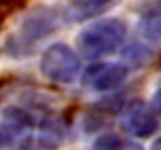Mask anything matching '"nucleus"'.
<instances>
[{"label":"nucleus","mask_w":161,"mask_h":150,"mask_svg":"<svg viewBox=\"0 0 161 150\" xmlns=\"http://www.w3.org/2000/svg\"><path fill=\"white\" fill-rule=\"evenodd\" d=\"M72 22L68 9L58 6H36L32 7L18 25L16 32L7 36L4 52L13 59H23L34 54L41 41L54 36Z\"/></svg>","instance_id":"nucleus-1"},{"label":"nucleus","mask_w":161,"mask_h":150,"mask_svg":"<svg viewBox=\"0 0 161 150\" xmlns=\"http://www.w3.org/2000/svg\"><path fill=\"white\" fill-rule=\"evenodd\" d=\"M32 127H34V118L29 111L16 105L4 107L0 118L2 148L25 150L32 139Z\"/></svg>","instance_id":"nucleus-4"},{"label":"nucleus","mask_w":161,"mask_h":150,"mask_svg":"<svg viewBox=\"0 0 161 150\" xmlns=\"http://www.w3.org/2000/svg\"><path fill=\"white\" fill-rule=\"evenodd\" d=\"M122 57H124V64L127 68H140V66L150 63V59L154 57V50L143 43H132L124 50Z\"/></svg>","instance_id":"nucleus-9"},{"label":"nucleus","mask_w":161,"mask_h":150,"mask_svg":"<svg viewBox=\"0 0 161 150\" xmlns=\"http://www.w3.org/2000/svg\"><path fill=\"white\" fill-rule=\"evenodd\" d=\"M127 38V23L122 18H104L86 25L75 38L77 52L90 61L115 54Z\"/></svg>","instance_id":"nucleus-2"},{"label":"nucleus","mask_w":161,"mask_h":150,"mask_svg":"<svg viewBox=\"0 0 161 150\" xmlns=\"http://www.w3.org/2000/svg\"><path fill=\"white\" fill-rule=\"evenodd\" d=\"M152 107L156 109V113H158V115H161V86L156 89L154 97H152Z\"/></svg>","instance_id":"nucleus-12"},{"label":"nucleus","mask_w":161,"mask_h":150,"mask_svg":"<svg viewBox=\"0 0 161 150\" xmlns=\"http://www.w3.org/2000/svg\"><path fill=\"white\" fill-rule=\"evenodd\" d=\"M120 150H143V148H142L138 143H134V141H124Z\"/></svg>","instance_id":"nucleus-13"},{"label":"nucleus","mask_w":161,"mask_h":150,"mask_svg":"<svg viewBox=\"0 0 161 150\" xmlns=\"http://www.w3.org/2000/svg\"><path fill=\"white\" fill-rule=\"evenodd\" d=\"M129 68L124 63H93L82 73V86L93 91L108 93L125 82Z\"/></svg>","instance_id":"nucleus-5"},{"label":"nucleus","mask_w":161,"mask_h":150,"mask_svg":"<svg viewBox=\"0 0 161 150\" xmlns=\"http://www.w3.org/2000/svg\"><path fill=\"white\" fill-rule=\"evenodd\" d=\"M150 150H161V138H158V139H154V141H152Z\"/></svg>","instance_id":"nucleus-14"},{"label":"nucleus","mask_w":161,"mask_h":150,"mask_svg":"<svg viewBox=\"0 0 161 150\" xmlns=\"http://www.w3.org/2000/svg\"><path fill=\"white\" fill-rule=\"evenodd\" d=\"M122 125L134 138H150L158 131V113L143 100H132L124 107Z\"/></svg>","instance_id":"nucleus-6"},{"label":"nucleus","mask_w":161,"mask_h":150,"mask_svg":"<svg viewBox=\"0 0 161 150\" xmlns=\"http://www.w3.org/2000/svg\"><path fill=\"white\" fill-rule=\"evenodd\" d=\"M118 4V0H70L68 13L72 20H92L104 13L111 11Z\"/></svg>","instance_id":"nucleus-8"},{"label":"nucleus","mask_w":161,"mask_h":150,"mask_svg":"<svg viewBox=\"0 0 161 150\" xmlns=\"http://www.w3.org/2000/svg\"><path fill=\"white\" fill-rule=\"evenodd\" d=\"M122 145H124V141L118 136H115V134H106V136H102V138H98L95 141L92 150H120Z\"/></svg>","instance_id":"nucleus-11"},{"label":"nucleus","mask_w":161,"mask_h":150,"mask_svg":"<svg viewBox=\"0 0 161 150\" xmlns=\"http://www.w3.org/2000/svg\"><path fill=\"white\" fill-rule=\"evenodd\" d=\"M40 70L43 77L52 82L72 84L80 72L79 52H75L66 43H52L41 54Z\"/></svg>","instance_id":"nucleus-3"},{"label":"nucleus","mask_w":161,"mask_h":150,"mask_svg":"<svg viewBox=\"0 0 161 150\" xmlns=\"http://www.w3.org/2000/svg\"><path fill=\"white\" fill-rule=\"evenodd\" d=\"M68 136V125L58 115H47L40 121L38 141L43 148H58L64 143Z\"/></svg>","instance_id":"nucleus-7"},{"label":"nucleus","mask_w":161,"mask_h":150,"mask_svg":"<svg viewBox=\"0 0 161 150\" xmlns=\"http://www.w3.org/2000/svg\"><path fill=\"white\" fill-rule=\"evenodd\" d=\"M140 36L147 41H161V14H142L138 23Z\"/></svg>","instance_id":"nucleus-10"}]
</instances>
